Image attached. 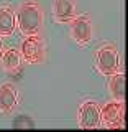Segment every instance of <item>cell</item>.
<instances>
[{
    "label": "cell",
    "instance_id": "6da1fadb",
    "mask_svg": "<svg viewBox=\"0 0 128 132\" xmlns=\"http://www.w3.org/2000/svg\"><path fill=\"white\" fill-rule=\"evenodd\" d=\"M16 23L20 31L25 36L28 35H38L43 27V13L41 8L35 2H26L18 8L16 13Z\"/></svg>",
    "mask_w": 128,
    "mask_h": 132
},
{
    "label": "cell",
    "instance_id": "7a4b0ae2",
    "mask_svg": "<svg viewBox=\"0 0 128 132\" xmlns=\"http://www.w3.org/2000/svg\"><path fill=\"white\" fill-rule=\"evenodd\" d=\"M95 66L104 76L110 78L112 74L118 71V51L113 45H104L102 48L97 50L95 55Z\"/></svg>",
    "mask_w": 128,
    "mask_h": 132
},
{
    "label": "cell",
    "instance_id": "3957f363",
    "mask_svg": "<svg viewBox=\"0 0 128 132\" xmlns=\"http://www.w3.org/2000/svg\"><path fill=\"white\" fill-rule=\"evenodd\" d=\"M100 122L109 129L125 127V102L112 101L100 107Z\"/></svg>",
    "mask_w": 128,
    "mask_h": 132
},
{
    "label": "cell",
    "instance_id": "277c9868",
    "mask_svg": "<svg viewBox=\"0 0 128 132\" xmlns=\"http://www.w3.org/2000/svg\"><path fill=\"white\" fill-rule=\"evenodd\" d=\"M20 55H22V58L30 64L41 63V61L44 60V46H43L41 38L38 35H28L22 43Z\"/></svg>",
    "mask_w": 128,
    "mask_h": 132
},
{
    "label": "cell",
    "instance_id": "5b68a950",
    "mask_svg": "<svg viewBox=\"0 0 128 132\" xmlns=\"http://www.w3.org/2000/svg\"><path fill=\"white\" fill-rule=\"evenodd\" d=\"M77 119L82 129H97L100 126V106L94 101L82 102Z\"/></svg>",
    "mask_w": 128,
    "mask_h": 132
},
{
    "label": "cell",
    "instance_id": "8992f818",
    "mask_svg": "<svg viewBox=\"0 0 128 132\" xmlns=\"http://www.w3.org/2000/svg\"><path fill=\"white\" fill-rule=\"evenodd\" d=\"M71 36L79 45H89L92 40V23L89 15H76L71 20Z\"/></svg>",
    "mask_w": 128,
    "mask_h": 132
},
{
    "label": "cell",
    "instance_id": "52a82bcc",
    "mask_svg": "<svg viewBox=\"0 0 128 132\" xmlns=\"http://www.w3.org/2000/svg\"><path fill=\"white\" fill-rule=\"evenodd\" d=\"M18 104V91L13 84H0V112L8 114Z\"/></svg>",
    "mask_w": 128,
    "mask_h": 132
},
{
    "label": "cell",
    "instance_id": "ba28073f",
    "mask_svg": "<svg viewBox=\"0 0 128 132\" xmlns=\"http://www.w3.org/2000/svg\"><path fill=\"white\" fill-rule=\"evenodd\" d=\"M53 13H54L56 22L69 23L76 16V2L74 0H54Z\"/></svg>",
    "mask_w": 128,
    "mask_h": 132
},
{
    "label": "cell",
    "instance_id": "9c48e42d",
    "mask_svg": "<svg viewBox=\"0 0 128 132\" xmlns=\"http://www.w3.org/2000/svg\"><path fill=\"white\" fill-rule=\"evenodd\" d=\"M16 27V13L10 5L0 7V36H12Z\"/></svg>",
    "mask_w": 128,
    "mask_h": 132
},
{
    "label": "cell",
    "instance_id": "30bf717a",
    "mask_svg": "<svg viewBox=\"0 0 128 132\" xmlns=\"http://www.w3.org/2000/svg\"><path fill=\"white\" fill-rule=\"evenodd\" d=\"M2 63L5 71L8 73H16L22 66V55H20L18 50L15 48H8L2 53Z\"/></svg>",
    "mask_w": 128,
    "mask_h": 132
},
{
    "label": "cell",
    "instance_id": "8fae6325",
    "mask_svg": "<svg viewBox=\"0 0 128 132\" xmlns=\"http://www.w3.org/2000/svg\"><path fill=\"white\" fill-rule=\"evenodd\" d=\"M112 79H110V93L113 96V101L118 102H125V73H115L112 74Z\"/></svg>",
    "mask_w": 128,
    "mask_h": 132
},
{
    "label": "cell",
    "instance_id": "7c38bea8",
    "mask_svg": "<svg viewBox=\"0 0 128 132\" xmlns=\"http://www.w3.org/2000/svg\"><path fill=\"white\" fill-rule=\"evenodd\" d=\"M2 53H3V50H2V43H0V60H2Z\"/></svg>",
    "mask_w": 128,
    "mask_h": 132
}]
</instances>
